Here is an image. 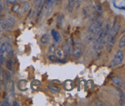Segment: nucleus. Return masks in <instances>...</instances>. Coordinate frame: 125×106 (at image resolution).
Wrapping results in <instances>:
<instances>
[{
  "mask_svg": "<svg viewBox=\"0 0 125 106\" xmlns=\"http://www.w3.org/2000/svg\"><path fill=\"white\" fill-rule=\"evenodd\" d=\"M124 59V53L121 49H119L116 52L115 55L110 63V67H117L121 65Z\"/></svg>",
  "mask_w": 125,
  "mask_h": 106,
  "instance_id": "obj_2",
  "label": "nucleus"
},
{
  "mask_svg": "<svg viewBox=\"0 0 125 106\" xmlns=\"http://www.w3.org/2000/svg\"><path fill=\"white\" fill-rule=\"evenodd\" d=\"M56 52V55H57V57H58V58H62V56L64 55L62 49H57Z\"/></svg>",
  "mask_w": 125,
  "mask_h": 106,
  "instance_id": "obj_31",
  "label": "nucleus"
},
{
  "mask_svg": "<svg viewBox=\"0 0 125 106\" xmlns=\"http://www.w3.org/2000/svg\"><path fill=\"white\" fill-rule=\"evenodd\" d=\"M1 36H2V28L0 27V38H1Z\"/></svg>",
  "mask_w": 125,
  "mask_h": 106,
  "instance_id": "obj_39",
  "label": "nucleus"
},
{
  "mask_svg": "<svg viewBox=\"0 0 125 106\" xmlns=\"http://www.w3.org/2000/svg\"><path fill=\"white\" fill-rule=\"evenodd\" d=\"M12 54H13L12 47L9 42H5L0 45V55H3L6 57V55H7L11 57L12 55Z\"/></svg>",
  "mask_w": 125,
  "mask_h": 106,
  "instance_id": "obj_3",
  "label": "nucleus"
},
{
  "mask_svg": "<svg viewBox=\"0 0 125 106\" xmlns=\"http://www.w3.org/2000/svg\"><path fill=\"white\" fill-rule=\"evenodd\" d=\"M76 5V0H68V4H67V10L69 12H72L73 10V8Z\"/></svg>",
  "mask_w": 125,
  "mask_h": 106,
  "instance_id": "obj_18",
  "label": "nucleus"
},
{
  "mask_svg": "<svg viewBox=\"0 0 125 106\" xmlns=\"http://www.w3.org/2000/svg\"><path fill=\"white\" fill-rule=\"evenodd\" d=\"M52 36L53 38V40L55 41V42H59V41L60 39V35L56 30H55V29L52 30Z\"/></svg>",
  "mask_w": 125,
  "mask_h": 106,
  "instance_id": "obj_19",
  "label": "nucleus"
},
{
  "mask_svg": "<svg viewBox=\"0 0 125 106\" xmlns=\"http://www.w3.org/2000/svg\"><path fill=\"white\" fill-rule=\"evenodd\" d=\"M111 80H112L113 83L114 85L119 86V87H123V86L124 85V79L121 78V77H120V76H117V75L114 76V77H112Z\"/></svg>",
  "mask_w": 125,
  "mask_h": 106,
  "instance_id": "obj_9",
  "label": "nucleus"
},
{
  "mask_svg": "<svg viewBox=\"0 0 125 106\" xmlns=\"http://www.w3.org/2000/svg\"><path fill=\"white\" fill-rule=\"evenodd\" d=\"M48 88H49V89L53 93H59L61 91V88L60 87V86H57V85H50L49 86H48Z\"/></svg>",
  "mask_w": 125,
  "mask_h": 106,
  "instance_id": "obj_20",
  "label": "nucleus"
},
{
  "mask_svg": "<svg viewBox=\"0 0 125 106\" xmlns=\"http://www.w3.org/2000/svg\"><path fill=\"white\" fill-rule=\"evenodd\" d=\"M105 43H106V37L97 36V38H96V39L93 42L94 49L97 52L101 51L104 49Z\"/></svg>",
  "mask_w": 125,
  "mask_h": 106,
  "instance_id": "obj_4",
  "label": "nucleus"
},
{
  "mask_svg": "<svg viewBox=\"0 0 125 106\" xmlns=\"http://www.w3.org/2000/svg\"><path fill=\"white\" fill-rule=\"evenodd\" d=\"M13 66H14V62L11 58H9V59L6 61V67L9 71H12L13 69Z\"/></svg>",
  "mask_w": 125,
  "mask_h": 106,
  "instance_id": "obj_17",
  "label": "nucleus"
},
{
  "mask_svg": "<svg viewBox=\"0 0 125 106\" xmlns=\"http://www.w3.org/2000/svg\"><path fill=\"white\" fill-rule=\"evenodd\" d=\"M12 105V106H20V102H16V101H14Z\"/></svg>",
  "mask_w": 125,
  "mask_h": 106,
  "instance_id": "obj_34",
  "label": "nucleus"
},
{
  "mask_svg": "<svg viewBox=\"0 0 125 106\" xmlns=\"http://www.w3.org/2000/svg\"><path fill=\"white\" fill-rule=\"evenodd\" d=\"M56 46L54 44H52L50 45V47L49 48V52L50 54H54V52H56Z\"/></svg>",
  "mask_w": 125,
  "mask_h": 106,
  "instance_id": "obj_29",
  "label": "nucleus"
},
{
  "mask_svg": "<svg viewBox=\"0 0 125 106\" xmlns=\"http://www.w3.org/2000/svg\"><path fill=\"white\" fill-rule=\"evenodd\" d=\"M61 0H55V2H56V5H59V3L60 2Z\"/></svg>",
  "mask_w": 125,
  "mask_h": 106,
  "instance_id": "obj_37",
  "label": "nucleus"
},
{
  "mask_svg": "<svg viewBox=\"0 0 125 106\" xmlns=\"http://www.w3.org/2000/svg\"><path fill=\"white\" fill-rule=\"evenodd\" d=\"M124 100L125 99H122V98H120V102H119V103H120V105H124Z\"/></svg>",
  "mask_w": 125,
  "mask_h": 106,
  "instance_id": "obj_36",
  "label": "nucleus"
},
{
  "mask_svg": "<svg viewBox=\"0 0 125 106\" xmlns=\"http://www.w3.org/2000/svg\"><path fill=\"white\" fill-rule=\"evenodd\" d=\"M17 88L18 89L21 91H25L28 90L27 87V81L25 79H21L20 81H18L17 82Z\"/></svg>",
  "mask_w": 125,
  "mask_h": 106,
  "instance_id": "obj_8",
  "label": "nucleus"
},
{
  "mask_svg": "<svg viewBox=\"0 0 125 106\" xmlns=\"http://www.w3.org/2000/svg\"><path fill=\"white\" fill-rule=\"evenodd\" d=\"M118 46L120 49H123L125 46V35H124L121 38H120L119 42H118Z\"/></svg>",
  "mask_w": 125,
  "mask_h": 106,
  "instance_id": "obj_24",
  "label": "nucleus"
},
{
  "mask_svg": "<svg viewBox=\"0 0 125 106\" xmlns=\"http://www.w3.org/2000/svg\"><path fill=\"white\" fill-rule=\"evenodd\" d=\"M6 21H7V22H8V24H9V27H10V28H11V29H12V28L14 26H15V25H16V18H14L12 16H11V15H8V16H6Z\"/></svg>",
  "mask_w": 125,
  "mask_h": 106,
  "instance_id": "obj_14",
  "label": "nucleus"
},
{
  "mask_svg": "<svg viewBox=\"0 0 125 106\" xmlns=\"http://www.w3.org/2000/svg\"><path fill=\"white\" fill-rule=\"evenodd\" d=\"M1 88H2V84H1V82H0V89H1Z\"/></svg>",
  "mask_w": 125,
  "mask_h": 106,
  "instance_id": "obj_44",
  "label": "nucleus"
},
{
  "mask_svg": "<svg viewBox=\"0 0 125 106\" xmlns=\"http://www.w3.org/2000/svg\"><path fill=\"white\" fill-rule=\"evenodd\" d=\"M62 87H63L64 90L66 91H72L74 87H75V84H74V81H72V80H66L65 81L63 84H62Z\"/></svg>",
  "mask_w": 125,
  "mask_h": 106,
  "instance_id": "obj_7",
  "label": "nucleus"
},
{
  "mask_svg": "<svg viewBox=\"0 0 125 106\" xmlns=\"http://www.w3.org/2000/svg\"><path fill=\"white\" fill-rule=\"evenodd\" d=\"M21 9L22 12H23L24 13H27L30 11L31 9V4L30 2H29L27 1H25L22 2V5L21 6Z\"/></svg>",
  "mask_w": 125,
  "mask_h": 106,
  "instance_id": "obj_13",
  "label": "nucleus"
},
{
  "mask_svg": "<svg viewBox=\"0 0 125 106\" xmlns=\"http://www.w3.org/2000/svg\"><path fill=\"white\" fill-rule=\"evenodd\" d=\"M20 2H25V0H20Z\"/></svg>",
  "mask_w": 125,
  "mask_h": 106,
  "instance_id": "obj_42",
  "label": "nucleus"
},
{
  "mask_svg": "<svg viewBox=\"0 0 125 106\" xmlns=\"http://www.w3.org/2000/svg\"><path fill=\"white\" fill-rule=\"evenodd\" d=\"M0 27H1L3 30H6V31H9L11 29V28L9 27L6 18L2 16H0Z\"/></svg>",
  "mask_w": 125,
  "mask_h": 106,
  "instance_id": "obj_10",
  "label": "nucleus"
},
{
  "mask_svg": "<svg viewBox=\"0 0 125 106\" xmlns=\"http://www.w3.org/2000/svg\"><path fill=\"white\" fill-rule=\"evenodd\" d=\"M4 80H5V82H6V84H7L8 82H9V81H11V79H12V76H11V73L10 71H8V70H6L4 71Z\"/></svg>",
  "mask_w": 125,
  "mask_h": 106,
  "instance_id": "obj_21",
  "label": "nucleus"
},
{
  "mask_svg": "<svg viewBox=\"0 0 125 106\" xmlns=\"http://www.w3.org/2000/svg\"><path fill=\"white\" fill-rule=\"evenodd\" d=\"M42 85V82L40 81V80H37V79H35L32 81V82L30 83V86H31V88L33 90V91H39L40 87Z\"/></svg>",
  "mask_w": 125,
  "mask_h": 106,
  "instance_id": "obj_11",
  "label": "nucleus"
},
{
  "mask_svg": "<svg viewBox=\"0 0 125 106\" xmlns=\"http://www.w3.org/2000/svg\"><path fill=\"white\" fill-rule=\"evenodd\" d=\"M40 42L43 45H48L50 44V36L49 34H47V33H45V34H43L42 36H41V38H40Z\"/></svg>",
  "mask_w": 125,
  "mask_h": 106,
  "instance_id": "obj_15",
  "label": "nucleus"
},
{
  "mask_svg": "<svg viewBox=\"0 0 125 106\" xmlns=\"http://www.w3.org/2000/svg\"><path fill=\"white\" fill-rule=\"evenodd\" d=\"M10 105V102L9 101V97H6L3 101L0 102V106H9Z\"/></svg>",
  "mask_w": 125,
  "mask_h": 106,
  "instance_id": "obj_28",
  "label": "nucleus"
},
{
  "mask_svg": "<svg viewBox=\"0 0 125 106\" xmlns=\"http://www.w3.org/2000/svg\"><path fill=\"white\" fill-rule=\"evenodd\" d=\"M38 1H39V0H37V2H38Z\"/></svg>",
  "mask_w": 125,
  "mask_h": 106,
  "instance_id": "obj_45",
  "label": "nucleus"
},
{
  "mask_svg": "<svg viewBox=\"0 0 125 106\" xmlns=\"http://www.w3.org/2000/svg\"><path fill=\"white\" fill-rule=\"evenodd\" d=\"M94 38H95V36L93 34H91V33H89V35L85 36V41H86V43H87V42H90L94 41Z\"/></svg>",
  "mask_w": 125,
  "mask_h": 106,
  "instance_id": "obj_26",
  "label": "nucleus"
},
{
  "mask_svg": "<svg viewBox=\"0 0 125 106\" xmlns=\"http://www.w3.org/2000/svg\"><path fill=\"white\" fill-rule=\"evenodd\" d=\"M97 105H104V102H98L97 104Z\"/></svg>",
  "mask_w": 125,
  "mask_h": 106,
  "instance_id": "obj_38",
  "label": "nucleus"
},
{
  "mask_svg": "<svg viewBox=\"0 0 125 106\" xmlns=\"http://www.w3.org/2000/svg\"><path fill=\"white\" fill-rule=\"evenodd\" d=\"M55 2V0H46V9H49L52 7L53 4Z\"/></svg>",
  "mask_w": 125,
  "mask_h": 106,
  "instance_id": "obj_25",
  "label": "nucleus"
},
{
  "mask_svg": "<svg viewBox=\"0 0 125 106\" xmlns=\"http://www.w3.org/2000/svg\"><path fill=\"white\" fill-rule=\"evenodd\" d=\"M14 6L12 7V12H14V13H16V14H19L20 13V12L22 10L21 9V6L19 4H13Z\"/></svg>",
  "mask_w": 125,
  "mask_h": 106,
  "instance_id": "obj_22",
  "label": "nucleus"
},
{
  "mask_svg": "<svg viewBox=\"0 0 125 106\" xmlns=\"http://www.w3.org/2000/svg\"><path fill=\"white\" fill-rule=\"evenodd\" d=\"M9 84V96L12 98L15 97V82L14 81L11 80L9 82H8Z\"/></svg>",
  "mask_w": 125,
  "mask_h": 106,
  "instance_id": "obj_12",
  "label": "nucleus"
},
{
  "mask_svg": "<svg viewBox=\"0 0 125 106\" xmlns=\"http://www.w3.org/2000/svg\"><path fill=\"white\" fill-rule=\"evenodd\" d=\"M115 89L117 91V94L119 95L120 98H122V99H125V94H124V91L119 87H115Z\"/></svg>",
  "mask_w": 125,
  "mask_h": 106,
  "instance_id": "obj_23",
  "label": "nucleus"
},
{
  "mask_svg": "<svg viewBox=\"0 0 125 106\" xmlns=\"http://www.w3.org/2000/svg\"><path fill=\"white\" fill-rule=\"evenodd\" d=\"M2 79V71L0 70V80Z\"/></svg>",
  "mask_w": 125,
  "mask_h": 106,
  "instance_id": "obj_40",
  "label": "nucleus"
},
{
  "mask_svg": "<svg viewBox=\"0 0 125 106\" xmlns=\"http://www.w3.org/2000/svg\"><path fill=\"white\" fill-rule=\"evenodd\" d=\"M85 2H90V1H91V0H84Z\"/></svg>",
  "mask_w": 125,
  "mask_h": 106,
  "instance_id": "obj_43",
  "label": "nucleus"
},
{
  "mask_svg": "<svg viewBox=\"0 0 125 106\" xmlns=\"http://www.w3.org/2000/svg\"><path fill=\"white\" fill-rule=\"evenodd\" d=\"M7 1V2L9 3V4H12V5H13V4H15L16 2H17V0H6Z\"/></svg>",
  "mask_w": 125,
  "mask_h": 106,
  "instance_id": "obj_32",
  "label": "nucleus"
},
{
  "mask_svg": "<svg viewBox=\"0 0 125 106\" xmlns=\"http://www.w3.org/2000/svg\"><path fill=\"white\" fill-rule=\"evenodd\" d=\"M48 59H50V61H51L52 62H56L57 60H58L59 58L57 57L56 55H54V54H50L48 55Z\"/></svg>",
  "mask_w": 125,
  "mask_h": 106,
  "instance_id": "obj_27",
  "label": "nucleus"
},
{
  "mask_svg": "<svg viewBox=\"0 0 125 106\" xmlns=\"http://www.w3.org/2000/svg\"><path fill=\"white\" fill-rule=\"evenodd\" d=\"M4 8V4H3V1L2 0H0V10L2 11Z\"/></svg>",
  "mask_w": 125,
  "mask_h": 106,
  "instance_id": "obj_33",
  "label": "nucleus"
},
{
  "mask_svg": "<svg viewBox=\"0 0 125 106\" xmlns=\"http://www.w3.org/2000/svg\"><path fill=\"white\" fill-rule=\"evenodd\" d=\"M2 65V61L1 60H0V66H1Z\"/></svg>",
  "mask_w": 125,
  "mask_h": 106,
  "instance_id": "obj_41",
  "label": "nucleus"
},
{
  "mask_svg": "<svg viewBox=\"0 0 125 106\" xmlns=\"http://www.w3.org/2000/svg\"><path fill=\"white\" fill-rule=\"evenodd\" d=\"M64 22V15L63 14H60V15L57 17L56 18V25L59 28H62V25H63Z\"/></svg>",
  "mask_w": 125,
  "mask_h": 106,
  "instance_id": "obj_16",
  "label": "nucleus"
},
{
  "mask_svg": "<svg viewBox=\"0 0 125 106\" xmlns=\"http://www.w3.org/2000/svg\"><path fill=\"white\" fill-rule=\"evenodd\" d=\"M71 48L72 47L66 42L62 43V52H63V55L66 57H70V55L72 54V49H71Z\"/></svg>",
  "mask_w": 125,
  "mask_h": 106,
  "instance_id": "obj_6",
  "label": "nucleus"
},
{
  "mask_svg": "<svg viewBox=\"0 0 125 106\" xmlns=\"http://www.w3.org/2000/svg\"><path fill=\"white\" fill-rule=\"evenodd\" d=\"M66 42L68 43V44H69V45H70L71 47H73V45H74V42H73V38H72L71 37H70V38H67Z\"/></svg>",
  "mask_w": 125,
  "mask_h": 106,
  "instance_id": "obj_30",
  "label": "nucleus"
},
{
  "mask_svg": "<svg viewBox=\"0 0 125 106\" xmlns=\"http://www.w3.org/2000/svg\"><path fill=\"white\" fill-rule=\"evenodd\" d=\"M114 6L115 7V8H117V9H123V10H124V6H123V7H119V6H117L116 4H115V2H114Z\"/></svg>",
  "mask_w": 125,
  "mask_h": 106,
  "instance_id": "obj_35",
  "label": "nucleus"
},
{
  "mask_svg": "<svg viewBox=\"0 0 125 106\" xmlns=\"http://www.w3.org/2000/svg\"><path fill=\"white\" fill-rule=\"evenodd\" d=\"M73 48V56L76 59H80L82 56V43H81L80 39L76 38L75 40Z\"/></svg>",
  "mask_w": 125,
  "mask_h": 106,
  "instance_id": "obj_5",
  "label": "nucleus"
},
{
  "mask_svg": "<svg viewBox=\"0 0 125 106\" xmlns=\"http://www.w3.org/2000/svg\"><path fill=\"white\" fill-rule=\"evenodd\" d=\"M102 28H103V20L100 18H97L93 20L92 23L90 24L88 28V31L89 33L93 34L95 37H97L100 32H101Z\"/></svg>",
  "mask_w": 125,
  "mask_h": 106,
  "instance_id": "obj_1",
  "label": "nucleus"
}]
</instances>
